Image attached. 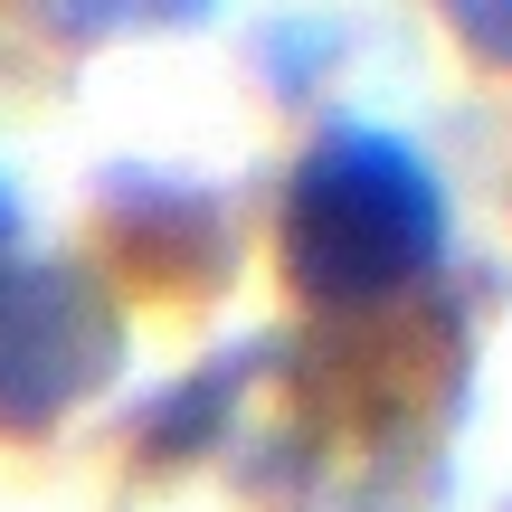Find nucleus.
<instances>
[{"label":"nucleus","mask_w":512,"mask_h":512,"mask_svg":"<svg viewBox=\"0 0 512 512\" xmlns=\"http://www.w3.org/2000/svg\"><path fill=\"white\" fill-rule=\"evenodd\" d=\"M0 266H10V190H0Z\"/></svg>","instance_id":"39448f33"},{"label":"nucleus","mask_w":512,"mask_h":512,"mask_svg":"<svg viewBox=\"0 0 512 512\" xmlns=\"http://www.w3.org/2000/svg\"><path fill=\"white\" fill-rule=\"evenodd\" d=\"M446 256V190L399 133L332 124L275 200V266L313 313H380Z\"/></svg>","instance_id":"f257e3e1"},{"label":"nucleus","mask_w":512,"mask_h":512,"mask_svg":"<svg viewBox=\"0 0 512 512\" xmlns=\"http://www.w3.org/2000/svg\"><path fill=\"white\" fill-rule=\"evenodd\" d=\"M219 0H48L57 38H133V29H190Z\"/></svg>","instance_id":"7ed1b4c3"},{"label":"nucleus","mask_w":512,"mask_h":512,"mask_svg":"<svg viewBox=\"0 0 512 512\" xmlns=\"http://www.w3.org/2000/svg\"><path fill=\"white\" fill-rule=\"evenodd\" d=\"M437 10L484 67H512V0H437Z\"/></svg>","instance_id":"20e7f679"},{"label":"nucleus","mask_w":512,"mask_h":512,"mask_svg":"<svg viewBox=\"0 0 512 512\" xmlns=\"http://www.w3.org/2000/svg\"><path fill=\"white\" fill-rule=\"evenodd\" d=\"M124 370V304L86 256L0 266V437H48Z\"/></svg>","instance_id":"f03ea898"}]
</instances>
